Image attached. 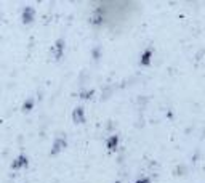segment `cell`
<instances>
[{
	"label": "cell",
	"instance_id": "9c48e42d",
	"mask_svg": "<svg viewBox=\"0 0 205 183\" xmlns=\"http://www.w3.org/2000/svg\"><path fill=\"white\" fill-rule=\"evenodd\" d=\"M138 183H149L148 178H143V180H138Z\"/></svg>",
	"mask_w": 205,
	"mask_h": 183
},
{
	"label": "cell",
	"instance_id": "52a82bcc",
	"mask_svg": "<svg viewBox=\"0 0 205 183\" xmlns=\"http://www.w3.org/2000/svg\"><path fill=\"white\" fill-rule=\"evenodd\" d=\"M149 58H151V50H148V51L144 53L143 59H141V64H148V63H149Z\"/></svg>",
	"mask_w": 205,
	"mask_h": 183
},
{
	"label": "cell",
	"instance_id": "7a4b0ae2",
	"mask_svg": "<svg viewBox=\"0 0 205 183\" xmlns=\"http://www.w3.org/2000/svg\"><path fill=\"white\" fill-rule=\"evenodd\" d=\"M34 18V10L32 8H26L24 11H23V21L24 23H31Z\"/></svg>",
	"mask_w": 205,
	"mask_h": 183
},
{
	"label": "cell",
	"instance_id": "6da1fadb",
	"mask_svg": "<svg viewBox=\"0 0 205 183\" xmlns=\"http://www.w3.org/2000/svg\"><path fill=\"white\" fill-rule=\"evenodd\" d=\"M66 146V140H63V138H58L56 141H55V146H53V149H51V154H56L58 151H60L61 148H64Z\"/></svg>",
	"mask_w": 205,
	"mask_h": 183
},
{
	"label": "cell",
	"instance_id": "8992f818",
	"mask_svg": "<svg viewBox=\"0 0 205 183\" xmlns=\"http://www.w3.org/2000/svg\"><path fill=\"white\" fill-rule=\"evenodd\" d=\"M117 141H119V138H117V137H111V138L108 140V148H109V149H114V148L117 146Z\"/></svg>",
	"mask_w": 205,
	"mask_h": 183
},
{
	"label": "cell",
	"instance_id": "5b68a950",
	"mask_svg": "<svg viewBox=\"0 0 205 183\" xmlns=\"http://www.w3.org/2000/svg\"><path fill=\"white\" fill-rule=\"evenodd\" d=\"M27 164V159L24 156H19V159L16 162H13V169H18V167H21V165H26Z\"/></svg>",
	"mask_w": 205,
	"mask_h": 183
},
{
	"label": "cell",
	"instance_id": "3957f363",
	"mask_svg": "<svg viewBox=\"0 0 205 183\" xmlns=\"http://www.w3.org/2000/svg\"><path fill=\"white\" fill-rule=\"evenodd\" d=\"M85 117H84V109L82 108H77L74 109V122H84Z\"/></svg>",
	"mask_w": 205,
	"mask_h": 183
},
{
	"label": "cell",
	"instance_id": "277c9868",
	"mask_svg": "<svg viewBox=\"0 0 205 183\" xmlns=\"http://www.w3.org/2000/svg\"><path fill=\"white\" fill-rule=\"evenodd\" d=\"M63 48H64V42H63V40H58V43H56V55H55V56H56L58 59H60L61 55H63Z\"/></svg>",
	"mask_w": 205,
	"mask_h": 183
},
{
	"label": "cell",
	"instance_id": "ba28073f",
	"mask_svg": "<svg viewBox=\"0 0 205 183\" xmlns=\"http://www.w3.org/2000/svg\"><path fill=\"white\" fill-rule=\"evenodd\" d=\"M31 108H32V100H29L27 103H24V111H29Z\"/></svg>",
	"mask_w": 205,
	"mask_h": 183
}]
</instances>
